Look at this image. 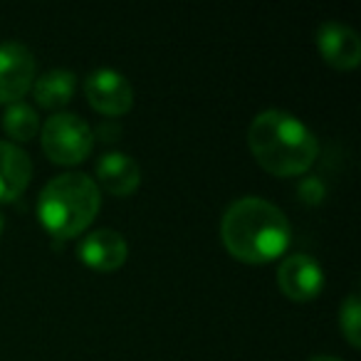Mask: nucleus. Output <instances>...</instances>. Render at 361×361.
Returning a JSON list of instances; mask_svg holds the SVG:
<instances>
[{"label":"nucleus","instance_id":"f257e3e1","mask_svg":"<svg viewBox=\"0 0 361 361\" xmlns=\"http://www.w3.org/2000/svg\"><path fill=\"white\" fill-rule=\"evenodd\" d=\"M290 221L267 198L243 196L226 208L221 238L233 257L245 262H267L280 257L290 245Z\"/></svg>","mask_w":361,"mask_h":361},{"label":"nucleus","instance_id":"f03ea898","mask_svg":"<svg viewBox=\"0 0 361 361\" xmlns=\"http://www.w3.org/2000/svg\"><path fill=\"white\" fill-rule=\"evenodd\" d=\"M247 144L257 164L277 176L305 173L319 154V141L310 126L285 109L255 114L247 129Z\"/></svg>","mask_w":361,"mask_h":361},{"label":"nucleus","instance_id":"7ed1b4c3","mask_svg":"<svg viewBox=\"0 0 361 361\" xmlns=\"http://www.w3.org/2000/svg\"><path fill=\"white\" fill-rule=\"evenodd\" d=\"M102 206L97 180L82 171H65L52 176L37 198V218L55 238H72L82 233Z\"/></svg>","mask_w":361,"mask_h":361},{"label":"nucleus","instance_id":"20e7f679","mask_svg":"<svg viewBox=\"0 0 361 361\" xmlns=\"http://www.w3.org/2000/svg\"><path fill=\"white\" fill-rule=\"evenodd\" d=\"M94 146L92 126L72 111H55L42 126V149L55 164H80Z\"/></svg>","mask_w":361,"mask_h":361},{"label":"nucleus","instance_id":"39448f33","mask_svg":"<svg viewBox=\"0 0 361 361\" xmlns=\"http://www.w3.org/2000/svg\"><path fill=\"white\" fill-rule=\"evenodd\" d=\"M35 80V55L18 40L0 42V102L13 104L25 97Z\"/></svg>","mask_w":361,"mask_h":361},{"label":"nucleus","instance_id":"423d86ee","mask_svg":"<svg viewBox=\"0 0 361 361\" xmlns=\"http://www.w3.org/2000/svg\"><path fill=\"white\" fill-rule=\"evenodd\" d=\"M85 94L97 111L109 116L124 114L131 106V102H134L131 82L121 72L111 70V67H99V70L87 75Z\"/></svg>","mask_w":361,"mask_h":361},{"label":"nucleus","instance_id":"0eeeda50","mask_svg":"<svg viewBox=\"0 0 361 361\" xmlns=\"http://www.w3.org/2000/svg\"><path fill=\"white\" fill-rule=\"evenodd\" d=\"M277 285L290 300H314L324 287V270L307 252H292L277 267Z\"/></svg>","mask_w":361,"mask_h":361},{"label":"nucleus","instance_id":"6e6552de","mask_svg":"<svg viewBox=\"0 0 361 361\" xmlns=\"http://www.w3.org/2000/svg\"><path fill=\"white\" fill-rule=\"evenodd\" d=\"M317 47H319L322 57L339 70H351L361 62V37L346 23H322L317 27Z\"/></svg>","mask_w":361,"mask_h":361},{"label":"nucleus","instance_id":"1a4fd4ad","mask_svg":"<svg viewBox=\"0 0 361 361\" xmlns=\"http://www.w3.org/2000/svg\"><path fill=\"white\" fill-rule=\"evenodd\" d=\"M77 255L85 265L109 272L126 262L129 245H126V238L114 228H97L77 243Z\"/></svg>","mask_w":361,"mask_h":361},{"label":"nucleus","instance_id":"9d476101","mask_svg":"<svg viewBox=\"0 0 361 361\" xmlns=\"http://www.w3.org/2000/svg\"><path fill=\"white\" fill-rule=\"evenodd\" d=\"M97 186H102L111 196H129L139 188L141 169L134 156L124 151H106L97 161Z\"/></svg>","mask_w":361,"mask_h":361},{"label":"nucleus","instance_id":"9b49d317","mask_svg":"<svg viewBox=\"0 0 361 361\" xmlns=\"http://www.w3.org/2000/svg\"><path fill=\"white\" fill-rule=\"evenodd\" d=\"M32 176V161L13 141L0 139V201H13L27 188Z\"/></svg>","mask_w":361,"mask_h":361},{"label":"nucleus","instance_id":"f8f14e48","mask_svg":"<svg viewBox=\"0 0 361 361\" xmlns=\"http://www.w3.org/2000/svg\"><path fill=\"white\" fill-rule=\"evenodd\" d=\"M77 87V75L72 70H65V67H55V70L42 72L40 77L32 85V92H35L37 104L42 106H62L72 99Z\"/></svg>","mask_w":361,"mask_h":361},{"label":"nucleus","instance_id":"ddd939ff","mask_svg":"<svg viewBox=\"0 0 361 361\" xmlns=\"http://www.w3.org/2000/svg\"><path fill=\"white\" fill-rule=\"evenodd\" d=\"M3 129H6V134L11 139L27 141L40 129V116H37V111L27 102H13L3 111Z\"/></svg>","mask_w":361,"mask_h":361},{"label":"nucleus","instance_id":"4468645a","mask_svg":"<svg viewBox=\"0 0 361 361\" xmlns=\"http://www.w3.org/2000/svg\"><path fill=\"white\" fill-rule=\"evenodd\" d=\"M339 326L351 344L354 346L361 344V336H359V331H361V302H359V295H356V292H349L346 300L341 302Z\"/></svg>","mask_w":361,"mask_h":361},{"label":"nucleus","instance_id":"2eb2a0df","mask_svg":"<svg viewBox=\"0 0 361 361\" xmlns=\"http://www.w3.org/2000/svg\"><path fill=\"white\" fill-rule=\"evenodd\" d=\"M297 193H300V198L305 203H310V206H317V203L324 201L326 186H324V180H322L319 176H305V178L297 183Z\"/></svg>","mask_w":361,"mask_h":361},{"label":"nucleus","instance_id":"dca6fc26","mask_svg":"<svg viewBox=\"0 0 361 361\" xmlns=\"http://www.w3.org/2000/svg\"><path fill=\"white\" fill-rule=\"evenodd\" d=\"M307 361H341V359H336V356H331V354H314Z\"/></svg>","mask_w":361,"mask_h":361},{"label":"nucleus","instance_id":"f3484780","mask_svg":"<svg viewBox=\"0 0 361 361\" xmlns=\"http://www.w3.org/2000/svg\"><path fill=\"white\" fill-rule=\"evenodd\" d=\"M0 231H3V216H0Z\"/></svg>","mask_w":361,"mask_h":361}]
</instances>
